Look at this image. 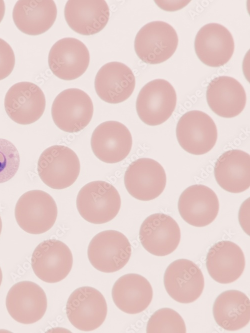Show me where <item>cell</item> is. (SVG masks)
Listing matches in <instances>:
<instances>
[{"label":"cell","mask_w":250,"mask_h":333,"mask_svg":"<svg viewBox=\"0 0 250 333\" xmlns=\"http://www.w3.org/2000/svg\"><path fill=\"white\" fill-rule=\"evenodd\" d=\"M164 282L169 296L183 304L196 300L204 286L201 270L194 263L185 259L175 260L168 265L164 274Z\"/></svg>","instance_id":"7c38bea8"},{"label":"cell","mask_w":250,"mask_h":333,"mask_svg":"<svg viewBox=\"0 0 250 333\" xmlns=\"http://www.w3.org/2000/svg\"><path fill=\"white\" fill-rule=\"evenodd\" d=\"M177 33L168 23L154 21L143 26L136 34L134 47L138 56L144 62L155 64L170 58L176 49Z\"/></svg>","instance_id":"277c9868"},{"label":"cell","mask_w":250,"mask_h":333,"mask_svg":"<svg viewBox=\"0 0 250 333\" xmlns=\"http://www.w3.org/2000/svg\"><path fill=\"white\" fill-rule=\"evenodd\" d=\"M176 104V94L173 86L164 79L152 80L141 89L136 101V110L140 120L150 126L166 121Z\"/></svg>","instance_id":"8992f818"},{"label":"cell","mask_w":250,"mask_h":333,"mask_svg":"<svg viewBox=\"0 0 250 333\" xmlns=\"http://www.w3.org/2000/svg\"><path fill=\"white\" fill-rule=\"evenodd\" d=\"M46 98L40 88L27 81L18 82L7 91L4 102L8 117L14 122L27 125L34 123L43 114Z\"/></svg>","instance_id":"5bb4252c"},{"label":"cell","mask_w":250,"mask_h":333,"mask_svg":"<svg viewBox=\"0 0 250 333\" xmlns=\"http://www.w3.org/2000/svg\"><path fill=\"white\" fill-rule=\"evenodd\" d=\"M135 85V77L131 69L117 61L104 65L94 79L97 95L103 101L112 104L119 103L128 99Z\"/></svg>","instance_id":"ffe728a7"},{"label":"cell","mask_w":250,"mask_h":333,"mask_svg":"<svg viewBox=\"0 0 250 333\" xmlns=\"http://www.w3.org/2000/svg\"><path fill=\"white\" fill-rule=\"evenodd\" d=\"M112 295L116 306L128 314H136L144 311L151 303L152 287L144 277L128 274L120 277L114 284Z\"/></svg>","instance_id":"484cf974"},{"label":"cell","mask_w":250,"mask_h":333,"mask_svg":"<svg viewBox=\"0 0 250 333\" xmlns=\"http://www.w3.org/2000/svg\"><path fill=\"white\" fill-rule=\"evenodd\" d=\"M15 64L14 51L5 40L0 38V80L7 77L12 72Z\"/></svg>","instance_id":"f546056e"},{"label":"cell","mask_w":250,"mask_h":333,"mask_svg":"<svg viewBox=\"0 0 250 333\" xmlns=\"http://www.w3.org/2000/svg\"><path fill=\"white\" fill-rule=\"evenodd\" d=\"M131 254L128 239L122 233L112 230L97 234L88 248V257L92 265L104 273L120 270L128 262Z\"/></svg>","instance_id":"52a82bcc"},{"label":"cell","mask_w":250,"mask_h":333,"mask_svg":"<svg viewBox=\"0 0 250 333\" xmlns=\"http://www.w3.org/2000/svg\"><path fill=\"white\" fill-rule=\"evenodd\" d=\"M124 183L132 196L138 200L150 201L162 193L166 176L164 168L158 161L141 158L128 166L124 175Z\"/></svg>","instance_id":"30bf717a"},{"label":"cell","mask_w":250,"mask_h":333,"mask_svg":"<svg viewBox=\"0 0 250 333\" xmlns=\"http://www.w3.org/2000/svg\"><path fill=\"white\" fill-rule=\"evenodd\" d=\"M132 144L130 130L116 121H107L98 125L93 131L90 140L94 155L106 163L123 160L129 154Z\"/></svg>","instance_id":"e0dca14e"},{"label":"cell","mask_w":250,"mask_h":333,"mask_svg":"<svg viewBox=\"0 0 250 333\" xmlns=\"http://www.w3.org/2000/svg\"><path fill=\"white\" fill-rule=\"evenodd\" d=\"M76 204L78 213L85 220L100 224L111 221L118 215L121 199L113 185L104 181H94L80 189Z\"/></svg>","instance_id":"6da1fadb"},{"label":"cell","mask_w":250,"mask_h":333,"mask_svg":"<svg viewBox=\"0 0 250 333\" xmlns=\"http://www.w3.org/2000/svg\"><path fill=\"white\" fill-rule=\"evenodd\" d=\"M2 230V221L0 216V235L1 234Z\"/></svg>","instance_id":"836d02e7"},{"label":"cell","mask_w":250,"mask_h":333,"mask_svg":"<svg viewBox=\"0 0 250 333\" xmlns=\"http://www.w3.org/2000/svg\"><path fill=\"white\" fill-rule=\"evenodd\" d=\"M219 201L216 193L208 187L195 184L180 194L178 203L179 213L188 224L202 227L212 223L219 211Z\"/></svg>","instance_id":"ac0fdd59"},{"label":"cell","mask_w":250,"mask_h":333,"mask_svg":"<svg viewBox=\"0 0 250 333\" xmlns=\"http://www.w3.org/2000/svg\"><path fill=\"white\" fill-rule=\"evenodd\" d=\"M67 317L78 330L92 331L100 327L107 315L106 301L102 294L91 287H82L70 296L66 307Z\"/></svg>","instance_id":"9c48e42d"},{"label":"cell","mask_w":250,"mask_h":333,"mask_svg":"<svg viewBox=\"0 0 250 333\" xmlns=\"http://www.w3.org/2000/svg\"><path fill=\"white\" fill-rule=\"evenodd\" d=\"M206 264L212 279L220 284H229L236 281L242 275L245 267V258L237 244L230 241H220L209 249Z\"/></svg>","instance_id":"44dd1931"},{"label":"cell","mask_w":250,"mask_h":333,"mask_svg":"<svg viewBox=\"0 0 250 333\" xmlns=\"http://www.w3.org/2000/svg\"><path fill=\"white\" fill-rule=\"evenodd\" d=\"M58 208L53 198L40 190L28 191L18 199L14 209L16 221L25 232L34 235L46 232L54 225Z\"/></svg>","instance_id":"7a4b0ae2"},{"label":"cell","mask_w":250,"mask_h":333,"mask_svg":"<svg viewBox=\"0 0 250 333\" xmlns=\"http://www.w3.org/2000/svg\"><path fill=\"white\" fill-rule=\"evenodd\" d=\"M108 6L104 0H70L65 5V19L71 29L84 35L99 32L107 24Z\"/></svg>","instance_id":"7402d4cb"},{"label":"cell","mask_w":250,"mask_h":333,"mask_svg":"<svg viewBox=\"0 0 250 333\" xmlns=\"http://www.w3.org/2000/svg\"><path fill=\"white\" fill-rule=\"evenodd\" d=\"M2 271L1 268L0 267V286L1 284H2Z\"/></svg>","instance_id":"d6a6232c"},{"label":"cell","mask_w":250,"mask_h":333,"mask_svg":"<svg viewBox=\"0 0 250 333\" xmlns=\"http://www.w3.org/2000/svg\"><path fill=\"white\" fill-rule=\"evenodd\" d=\"M194 46L200 60L214 67L226 64L234 49L232 34L225 26L218 23L203 26L196 35Z\"/></svg>","instance_id":"d6986e66"},{"label":"cell","mask_w":250,"mask_h":333,"mask_svg":"<svg viewBox=\"0 0 250 333\" xmlns=\"http://www.w3.org/2000/svg\"><path fill=\"white\" fill-rule=\"evenodd\" d=\"M73 263L70 250L64 242L56 239L40 243L34 251L31 264L35 275L42 281L55 283L64 279Z\"/></svg>","instance_id":"8fae6325"},{"label":"cell","mask_w":250,"mask_h":333,"mask_svg":"<svg viewBox=\"0 0 250 333\" xmlns=\"http://www.w3.org/2000/svg\"><path fill=\"white\" fill-rule=\"evenodd\" d=\"M56 6L52 0H20L12 10V18L18 28L30 35L42 34L54 23Z\"/></svg>","instance_id":"d4e9b609"},{"label":"cell","mask_w":250,"mask_h":333,"mask_svg":"<svg viewBox=\"0 0 250 333\" xmlns=\"http://www.w3.org/2000/svg\"><path fill=\"white\" fill-rule=\"evenodd\" d=\"M80 165L76 154L70 148L54 145L46 149L40 155L37 166L42 181L54 189L70 186L77 179Z\"/></svg>","instance_id":"3957f363"},{"label":"cell","mask_w":250,"mask_h":333,"mask_svg":"<svg viewBox=\"0 0 250 333\" xmlns=\"http://www.w3.org/2000/svg\"><path fill=\"white\" fill-rule=\"evenodd\" d=\"M6 305L14 320L21 324H31L44 317L47 309V298L39 285L23 281L10 288L6 297Z\"/></svg>","instance_id":"4fadbf2b"},{"label":"cell","mask_w":250,"mask_h":333,"mask_svg":"<svg viewBox=\"0 0 250 333\" xmlns=\"http://www.w3.org/2000/svg\"><path fill=\"white\" fill-rule=\"evenodd\" d=\"M5 13V4L3 0H0V22L2 21Z\"/></svg>","instance_id":"1f68e13d"},{"label":"cell","mask_w":250,"mask_h":333,"mask_svg":"<svg viewBox=\"0 0 250 333\" xmlns=\"http://www.w3.org/2000/svg\"><path fill=\"white\" fill-rule=\"evenodd\" d=\"M90 60L89 51L80 40L66 37L51 47L48 56L50 69L58 78L64 80L76 79L87 69Z\"/></svg>","instance_id":"9a60e30c"},{"label":"cell","mask_w":250,"mask_h":333,"mask_svg":"<svg viewBox=\"0 0 250 333\" xmlns=\"http://www.w3.org/2000/svg\"><path fill=\"white\" fill-rule=\"evenodd\" d=\"M20 163L16 147L10 141L0 138V183L10 180L15 175Z\"/></svg>","instance_id":"f1b7e54d"},{"label":"cell","mask_w":250,"mask_h":333,"mask_svg":"<svg viewBox=\"0 0 250 333\" xmlns=\"http://www.w3.org/2000/svg\"><path fill=\"white\" fill-rule=\"evenodd\" d=\"M146 331L148 333H185L186 327L183 319L176 311L162 308L150 317Z\"/></svg>","instance_id":"83f0119b"},{"label":"cell","mask_w":250,"mask_h":333,"mask_svg":"<svg viewBox=\"0 0 250 333\" xmlns=\"http://www.w3.org/2000/svg\"><path fill=\"white\" fill-rule=\"evenodd\" d=\"M176 136L182 148L196 155L207 153L215 145L218 131L210 116L200 110L185 113L178 120Z\"/></svg>","instance_id":"ba28073f"},{"label":"cell","mask_w":250,"mask_h":333,"mask_svg":"<svg viewBox=\"0 0 250 333\" xmlns=\"http://www.w3.org/2000/svg\"><path fill=\"white\" fill-rule=\"evenodd\" d=\"M156 3L161 8L166 10H175L182 8L190 1H176L172 3V1L156 0Z\"/></svg>","instance_id":"4dcf8cb0"},{"label":"cell","mask_w":250,"mask_h":333,"mask_svg":"<svg viewBox=\"0 0 250 333\" xmlns=\"http://www.w3.org/2000/svg\"><path fill=\"white\" fill-rule=\"evenodd\" d=\"M94 112L90 96L78 88H68L60 93L53 101L52 116L56 126L69 133L78 132L90 122Z\"/></svg>","instance_id":"5b68a950"},{"label":"cell","mask_w":250,"mask_h":333,"mask_svg":"<svg viewBox=\"0 0 250 333\" xmlns=\"http://www.w3.org/2000/svg\"><path fill=\"white\" fill-rule=\"evenodd\" d=\"M214 175L220 186L233 193L244 192L250 186V155L239 149L226 151L215 163Z\"/></svg>","instance_id":"cb8c5ba5"},{"label":"cell","mask_w":250,"mask_h":333,"mask_svg":"<svg viewBox=\"0 0 250 333\" xmlns=\"http://www.w3.org/2000/svg\"><path fill=\"white\" fill-rule=\"evenodd\" d=\"M208 104L218 115L232 118L244 110L246 101L245 90L236 79L228 76L214 78L206 92Z\"/></svg>","instance_id":"603a6c76"},{"label":"cell","mask_w":250,"mask_h":333,"mask_svg":"<svg viewBox=\"0 0 250 333\" xmlns=\"http://www.w3.org/2000/svg\"><path fill=\"white\" fill-rule=\"evenodd\" d=\"M212 313L215 321L221 328L229 331L238 330L250 322V299L240 291H226L216 298Z\"/></svg>","instance_id":"4316f807"},{"label":"cell","mask_w":250,"mask_h":333,"mask_svg":"<svg viewBox=\"0 0 250 333\" xmlns=\"http://www.w3.org/2000/svg\"><path fill=\"white\" fill-rule=\"evenodd\" d=\"M139 239L143 247L156 256L172 253L180 240V230L170 216L162 213L148 216L141 225Z\"/></svg>","instance_id":"2e32d148"}]
</instances>
